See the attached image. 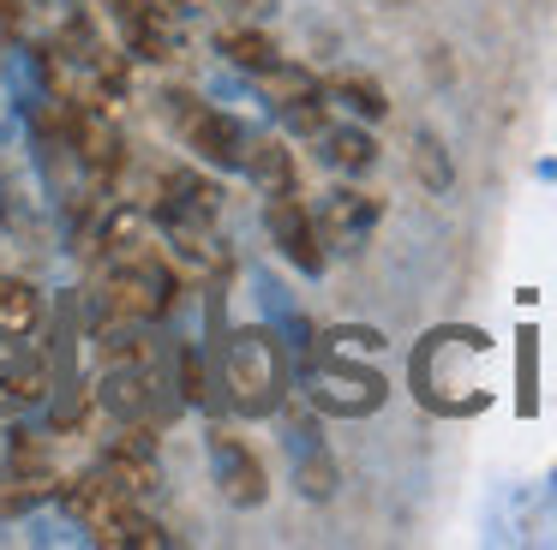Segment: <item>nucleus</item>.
Here are the masks:
<instances>
[{
  "label": "nucleus",
  "instance_id": "nucleus-18",
  "mask_svg": "<svg viewBox=\"0 0 557 550\" xmlns=\"http://www.w3.org/2000/svg\"><path fill=\"white\" fill-rule=\"evenodd\" d=\"M0 395H7V401H42V395H49V359L42 353H30V359H7V365H0Z\"/></svg>",
  "mask_w": 557,
  "mask_h": 550
},
{
  "label": "nucleus",
  "instance_id": "nucleus-24",
  "mask_svg": "<svg viewBox=\"0 0 557 550\" xmlns=\"http://www.w3.org/2000/svg\"><path fill=\"white\" fill-rule=\"evenodd\" d=\"M181 395H186L193 407H205V401H210V371H205V353H193V347L181 353Z\"/></svg>",
  "mask_w": 557,
  "mask_h": 550
},
{
  "label": "nucleus",
  "instance_id": "nucleus-21",
  "mask_svg": "<svg viewBox=\"0 0 557 550\" xmlns=\"http://www.w3.org/2000/svg\"><path fill=\"white\" fill-rule=\"evenodd\" d=\"M157 191H169V198H181L186 210H198V215H210L216 222V210H222V191L210 186V179H198V174H186V167H169V174L157 179Z\"/></svg>",
  "mask_w": 557,
  "mask_h": 550
},
{
  "label": "nucleus",
  "instance_id": "nucleus-7",
  "mask_svg": "<svg viewBox=\"0 0 557 550\" xmlns=\"http://www.w3.org/2000/svg\"><path fill=\"white\" fill-rule=\"evenodd\" d=\"M205 442H210V466H216L222 497L240 502V509H258V502H264V490H270V478H264V466H258V454L246 449V442L234 437L228 425H210Z\"/></svg>",
  "mask_w": 557,
  "mask_h": 550
},
{
  "label": "nucleus",
  "instance_id": "nucleus-11",
  "mask_svg": "<svg viewBox=\"0 0 557 550\" xmlns=\"http://www.w3.org/2000/svg\"><path fill=\"white\" fill-rule=\"evenodd\" d=\"M288 449H294V478H300V490L324 502L330 490H336V461L324 454L312 418H288Z\"/></svg>",
  "mask_w": 557,
  "mask_h": 550
},
{
  "label": "nucleus",
  "instance_id": "nucleus-27",
  "mask_svg": "<svg viewBox=\"0 0 557 550\" xmlns=\"http://www.w3.org/2000/svg\"><path fill=\"white\" fill-rule=\"evenodd\" d=\"M270 7H276V0H234V12H246V18H264Z\"/></svg>",
  "mask_w": 557,
  "mask_h": 550
},
{
  "label": "nucleus",
  "instance_id": "nucleus-14",
  "mask_svg": "<svg viewBox=\"0 0 557 550\" xmlns=\"http://www.w3.org/2000/svg\"><path fill=\"white\" fill-rule=\"evenodd\" d=\"M318 155H324L336 174H366L377 162V138L360 126H324L318 132Z\"/></svg>",
  "mask_w": 557,
  "mask_h": 550
},
{
  "label": "nucleus",
  "instance_id": "nucleus-2",
  "mask_svg": "<svg viewBox=\"0 0 557 550\" xmlns=\"http://www.w3.org/2000/svg\"><path fill=\"white\" fill-rule=\"evenodd\" d=\"M222 389H228V401L252 418L276 413L282 389H288V353H282L276 335L270 329L228 335V347H222Z\"/></svg>",
  "mask_w": 557,
  "mask_h": 550
},
{
  "label": "nucleus",
  "instance_id": "nucleus-16",
  "mask_svg": "<svg viewBox=\"0 0 557 550\" xmlns=\"http://www.w3.org/2000/svg\"><path fill=\"white\" fill-rule=\"evenodd\" d=\"M42 323V293L25 275H0V329L7 335H30Z\"/></svg>",
  "mask_w": 557,
  "mask_h": 550
},
{
  "label": "nucleus",
  "instance_id": "nucleus-13",
  "mask_svg": "<svg viewBox=\"0 0 557 550\" xmlns=\"http://www.w3.org/2000/svg\"><path fill=\"white\" fill-rule=\"evenodd\" d=\"M102 473H109V485L126 490V497H150V490H162L157 449H133V442H121V437L102 449Z\"/></svg>",
  "mask_w": 557,
  "mask_h": 550
},
{
  "label": "nucleus",
  "instance_id": "nucleus-3",
  "mask_svg": "<svg viewBox=\"0 0 557 550\" xmlns=\"http://www.w3.org/2000/svg\"><path fill=\"white\" fill-rule=\"evenodd\" d=\"M306 389H312V401L324 407V413H348V418L384 407V377L366 371V365H348L342 347H330V359L306 353Z\"/></svg>",
  "mask_w": 557,
  "mask_h": 550
},
{
  "label": "nucleus",
  "instance_id": "nucleus-5",
  "mask_svg": "<svg viewBox=\"0 0 557 550\" xmlns=\"http://www.w3.org/2000/svg\"><path fill=\"white\" fill-rule=\"evenodd\" d=\"M66 150H78V162H85L90 179H102V186L126 167V138H121V126L102 114L97 96H90V102H66Z\"/></svg>",
  "mask_w": 557,
  "mask_h": 550
},
{
  "label": "nucleus",
  "instance_id": "nucleus-12",
  "mask_svg": "<svg viewBox=\"0 0 557 550\" xmlns=\"http://www.w3.org/2000/svg\"><path fill=\"white\" fill-rule=\"evenodd\" d=\"M102 407H109L121 425L157 413V377H150V365H109V377H102Z\"/></svg>",
  "mask_w": 557,
  "mask_h": 550
},
{
  "label": "nucleus",
  "instance_id": "nucleus-22",
  "mask_svg": "<svg viewBox=\"0 0 557 550\" xmlns=\"http://www.w3.org/2000/svg\"><path fill=\"white\" fill-rule=\"evenodd\" d=\"M54 54H66L73 66H97V54H102L97 24H90L85 12H73V18H66V30H61V48H54Z\"/></svg>",
  "mask_w": 557,
  "mask_h": 550
},
{
  "label": "nucleus",
  "instance_id": "nucleus-28",
  "mask_svg": "<svg viewBox=\"0 0 557 550\" xmlns=\"http://www.w3.org/2000/svg\"><path fill=\"white\" fill-rule=\"evenodd\" d=\"M169 7H181V0H169Z\"/></svg>",
  "mask_w": 557,
  "mask_h": 550
},
{
  "label": "nucleus",
  "instance_id": "nucleus-4",
  "mask_svg": "<svg viewBox=\"0 0 557 550\" xmlns=\"http://www.w3.org/2000/svg\"><path fill=\"white\" fill-rule=\"evenodd\" d=\"M258 90H264V102L288 120V132H306V138H318V132H324V96L330 90H324V78H318L312 66L270 60V66L258 72Z\"/></svg>",
  "mask_w": 557,
  "mask_h": 550
},
{
  "label": "nucleus",
  "instance_id": "nucleus-26",
  "mask_svg": "<svg viewBox=\"0 0 557 550\" xmlns=\"http://www.w3.org/2000/svg\"><path fill=\"white\" fill-rule=\"evenodd\" d=\"M18 36H25V7L0 0V42H18Z\"/></svg>",
  "mask_w": 557,
  "mask_h": 550
},
{
  "label": "nucleus",
  "instance_id": "nucleus-15",
  "mask_svg": "<svg viewBox=\"0 0 557 550\" xmlns=\"http://www.w3.org/2000/svg\"><path fill=\"white\" fill-rule=\"evenodd\" d=\"M126 54H133V60H150V66H169V60L181 54V36L169 30L162 7L145 12V18H126Z\"/></svg>",
  "mask_w": 557,
  "mask_h": 550
},
{
  "label": "nucleus",
  "instance_id": "nucleus-8",
  "mask_svg": "<svg viewBox=\"0 0 557 550\" xmlns=\"http://www.w3.org/2000/svg\"><path fill=\"white\" fill-rule=\"evenodd\" d=\"M186 150H198L210 167H246V150H252V138H246V126L234 114H222V108L198 102L193 114H186L181 126Z\"/></svg>",
  "mask_w": 557,
  "mask_h": 550
},
{
  "label": "nucleus",
  "instance_id": "nucleus-10",
  "mask_svg": "<svg viewBox=\"0 0 557 550\" xmlns=\"http://www.w3.org/2000/svg\"><path fill=\"white\" fill-rule=\"evenodd\" d=\"M90 545H102V550H162L169 533H162V521H150L133 497H121L114 509H102L97 521H90Z\"/></svg>",
  "mask_w": 557,
  "mask_h": 550
},
{
  "label": "nucleus",
  "instance_id": "nucleus-20",
  "mask_svg": "<svg viewBox=\"0 0 557 550\" xmlns=\"http://www.w3.org/2000/svg\"><path fill=\"white\" fill-rule=\"evenodd\" d=\"M330 96H336L348 114H360V120H384L389 114V96H384V84H372V78H360V72H348V78H336L330 84Z\"/></svg>",
  "mask_w": 557,
  "mask_h": 550
},
{
  "label": "nucleus",
  "instance_id": "nucleus-25",
  "mask_svg": "<svg viewBox=\"0 0 557 550\" xmlns=\"http://www.w3.org/2000/svg\"><path fill=\"white\" fill-rule=\"evenodd\" d=\"M85 413H90V389H78L73 401L54 407V430H78V425H85Z\"/></svg>",
  "mask_w": 557,
  "mask_h": 550
},
{
  "label": "nucleus",
  "instance_id": "nucleus-23",
  "mask_svg": "<svg viewBox=\"0 0 557 550\" xmlns=\"http://www.w3.org/2000/svg\"><path fill=\"white\" fill-rule=\"evenodd\" d=\"M413 167H420V179L432 191L449 186V155H444V143H437L432 132H420V138H413Z\"/></svg>",
  "mask_w": 557,
  "mask_h": 550
},
{
  "label": "nucleus",
  "instance_id": "nucleus-19",
  "mask_svg": "<svg viewBox=\"0 0 557 550\" xmlns=\"http://www.w3.org/2000/svg\"><path fill=\"white\" fill-rule=\"evenodd\" d=\"M246 174L264 186V198L270 191H294V155L282 150V143H252V150H246Z\"/></svg>",
  "mask_w": 557,
  "mask_h": 550
},
{
  "label": "nucleus",
  "instance_id": "nucleus-6",
  "mask_svg": "<svg viewBox=\"0 0 557 550\" xmlns=\"http://www.w3.org/2000/svg\"><path fill=\"white\" fill-rule=\"evenodd\" d=\"M264 227H270V239H276L282 258H288L300 275H324V239H318V222L306 215V203L294 198V191H270Z\"/></svg>",
  "mask_w": 557,
  "mask_h": 550
},
{
  "label": "nucleus",
  "instance_id": "nucleus-9",
  "mask_svg": "<svg viewBox=\"0 0 557 550\" xmlns=\"http://www.w3.org/2000/svg\"><path fill=\"white\" fill-rule=\"evenodd\" d=\"M377 215H384V203L372 198V191H330L324 198V210H318V239L324 246H336V251H360L366 246V234L377 227Z\"/></svg>",
  "mask_w": 557,
  "mask_h": 550
},
{
  "label": "nucleus",
  "instance_id": "nucleus-17",
  "mask_svg": "<svg viewBox=\"0 0 557 550\" xmlns=\"http://www.w3.org/2000/svg\"><path fill=\"white\" fill-rule=\"evenodd\" d=\"M216 54L228 60V66H240V72H264L270 60H282L276 42H270L264 30H252V24H228V30L216 36Z\"/></svg>",
  "mask_w": 557,
  "mask_h": 550
},
{
  "label": "nucleus",
  "instance_id": "nucleus-1",
  "mask_svg": "<svg viewBox=\"0 0 557 550\" xmlns=\"http://www.w3.org/2000/svg\"><path fill=\"white\" fill-rule=\"evenodd\" d=\"M485 359V335L480 329H437L425 335V347L413 353V395H420L432 413H480L492 401V389L480 383Z\"/></svg>",
  "mask_w": 557,
  "mask_h": 550
}]
</instances>
